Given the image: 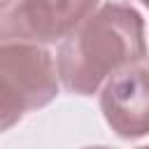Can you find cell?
Instances as JSON below:
<instances>
[{
	"mask_svg": "<svg viewBox=\"0 0 149 149\" xmlns=\"http://www.w3.org/2000/svg\"><path fill=\"white\" fill-rule=\"evenodd\" d=\"M23 114H26V107L0 84V133L16 126L23 119Z\"/></svg>",
	"mask_w": 149,
	"mask_h": 149,
	"instance_id": "cell-5",
	"label": "cell"
},
{
	"mask_svg": "<svg viewBox=\"0 0 149 149\" xmlns=\"http://www.w3.org/2000/svg\"><path fill=\"white\" fill-rule=\"evenodd\" d=\"M144 58L142 14L126 2H105L61 40L56 72L70 93L93 95L114 72Z\"/></svg>",
	"mask_w": 149,
	"mask_h": 149,
	"instance_id": "cell-1",
	"label": "cell"
},
{
	"mask_svg": "<svg viewBox=\"0 0 149 149\" xmlns=\"http://www.w3.org/2000/svg\"><path fill=\"white\" fill-rule=\"evenodd\" d=\"M100 112L123 140L149 135V63L140 61L114 72L102 84Z\"/></svg>",
	"mask_w": 149,
	"mask_h": 149,
	"instance_id": "cell-4",
	"label": "cell"
},
{
	"mask_svg": "<svg viewBox=\"0 0 149 149\" xmlns=\"http://www.w3.org/2000/svg\"><path fill=\"white\" fill-rule=\"evenodd\" d=\"M0 81L26 112L47 107L58 95L56 63L42 44L33 42H0Z\"/></svg>",
	"mask_w": 149,
	"mask_h": 149,
	"instance_id": "cell-3",
	"label": "cell"
},
{
	"mask_svg": "<svg viewBox=\"0 0 149 149\" xmlns=\"http://www.w3.org/2000/svg\"><path fill=\"white\" fill-rule=\"evenodd\" d=\"M140 2H142V5H144V7L149 9V0H140Z\"/></svg>",
	"mask_w": 149,
	"mask_h": 149,
	"instance_id": "cell-7",
	"label": "cell"
},
{
	"mask_svg": "<svg viewBox=\"0 0 149 149\" xmlns=\"http://www.w3.org/2000/svg\"><path fill=\"white\" fill-rule=\"evenodd\" d=\"M98 7L100 0H0V42H61Z\"/></svg>",
	"mask_w": 149,
	"mask_h": 149,
	"instance_id": "cell-2",
	"label": "cell"
},
{
	"mask_svg": "<svg viewBox=\"0 0 149 149\" xmlns=\"http://www.w3.org/2000/svg\"><path fill=\"white\" fill-rule=\"evenodd\" d=\"M84 149H109V147H84Z\"/></svg>",
	"mask_w": 149,
	"mask_h": 149,
	"instance_id": "cell-6",
	"label": "cell"
},
{
	"mask_svg": "<svg viewBox=\"0 0 149 149\" xmlns=\"http://www.w3.org/2000/svg\"><path fill=\"white\" fill-rule=\"evenodd\" d=\"M137 149H149V144H142V147H137Z\"/></svg>",
	"mask_w": 149,
	"mask_h": 149,
	"instance_id": "cell-8",
	"label": "cell"
}]
</instances>
